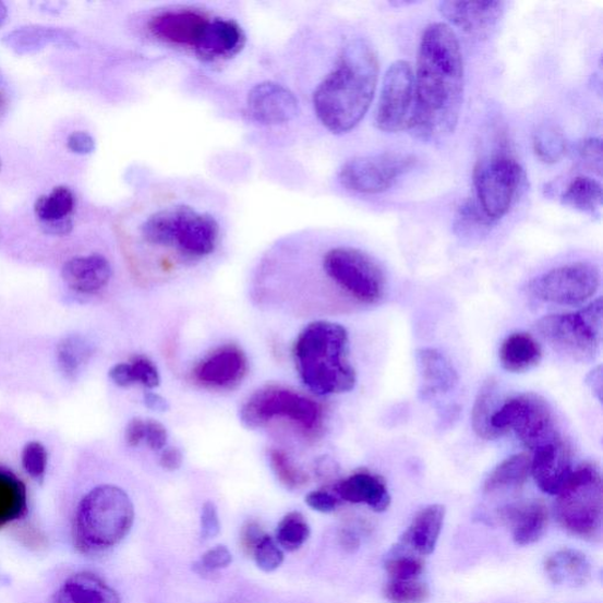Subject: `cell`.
<instances>
[{"label":"cell","mask_w":603,"mask_h":603,"mask_svg":"<svg viewBox=\"0 0 603 603\" xmlns=\"http://www.w3.org/2000/svg\"><path fill=\"white\" fill-rule=\"evenodd\" d=\"M465 89L458 36L446 23L425 28L415 70L417 106L409 130L422 140L450 135L458 126Z\"/></svg>","instance_id":"cell-1"},{"label":"cell","mask_w":603,"mask_h":603,"mask_svg":"<svg viewBox=\"0 0 603 603\" xmlns=\"http://www.w3.org/2000/svg\"><path fill=\"white\" fill-rule=\"evenodd\" d=\"M377 80L375 50L363 39L349 41L314 94L319 122L336 135L355 129L372 106Z\"/></svg>","instance_id":"cell-2"},{"label":"cell","mask_w":603,"mask_h":603,"mask_svg":"<svg viewBox=\"0 0 603 603\" xmlns=\"http://www.w3.org/2000/svg\"><path fill=\"white\" fill-rule=\"evenodd\" d=\"M348 351L349 335L343 326L330 321L309 323L292 349L304 386L319 396L354 389L358 377Z\"/></svg>","instance_id":"cell-3"},{"label":"cell","mask_w":603,"mask_h":603,"mask_svg":"<svg viewBox=\"0 0 603 603\" xmlns=\"http://www.w3.org/2000/svg\"><path fill=\"white\" fill-rule=\"evenodd\" d=\"M140 237L146 245L173 250L184 260L198 261L215 252L220 228L212 214L169 201L152 208L142 219Z\"/></svg>","instance_id":"cell-4"},{"label":"cell","mask_w":603,"mask_h":603,"mask_svg":"<svg viewBox=\"0 0 603 603\" xmlns=\"http://www.w3.org/2000/svg\"><path fill=\"white\" fill-rule=\"evenodd\" d=\"M135 522V507L117 485L102 484L87 493L73 523V542L83 554L105 553L120 544Z\"/></svg>","instance_id":"cell-5"},{"label":"cell","mask_w":603,"mask_h":603,"mask_svg":"<svg viewBox=\"0 0 603 603\" xmlns=\"http://www.w3.org/2000/svg\"><path fill=\"white\" fill-rule=\"evenodd\" d=\"M556 496L555 517L566 532L587 541L601 540L603 491L596 465L579 466Z\"/></svg>","instance_id":"cell-6"},{"label":"cell","mask_w":603,"mask_h":603,"mask_svg":"<svg viewBox=\"0 0 603 603\" xmlns=\"http://www.w3.org/2000/svg\"><path fill=\"white\" fill-rule=\"evenodd\" d=\"M602 315L599 298L576 313L544 316L536 328L543 340L560 354L578 362H592L602 343Z\"/></svg>","instance_id":"cell-7"},{"label":"cell","mask_w":603,"mask_h":603,"mask_svg":"<svg viewBox=\"0 0 603 603\" xmlns=\"http://www.w3.org/2000/svg\"><path fill=\"white\" fill-rule=\"evenodd\" d=\"M322 408L297 391L268 386L255 391L240 409V420L248 430H258L274 419L297 423L307 433L319 429Z\"/></svg>","instance_id":"cell-8"},{"label":"cell","mask_w":603,"mask_h":603,"mask_svg":"<svg viewBox=\"0 0 603 603\" xmlns=\"http://www.w3.org/2000/svg\"><path fill=\"white\" fill-rule=\"evenodd\" d=\"M492 424L503 435L512 431L533 451L562 437L551 405L535 393L511 397L495 411Z\"/></svg>","instance_id":"cell-9"},{"label":"cell","mask_w":603,"mask_h":603,"mask_svg":"<svg viewBox=\"0 0 603 603\" xmlns=\"http://www.w3.org/2000/svg\"><path fill=\"white\" fill-rule=\"evenodd\" d=\"M526 179L519 161L506 154H494L478 161L474 169L477 202L496 224L517 202Z\"/></svg>","instance_id":"cell-10"},{"label":"cell","mask_w":603,"mask_h":603,"mask_svg":"<svg viewBox=\"0 0 603 603\" xmlns=\"http://www.w3.org/2000/svg\"><path fill=\"white\" fill-rule=\"evenodd\" d=\"M322 267L338 288L358 302L375 304L385 296L384 272L370 255L359 249L333 248L323 256Z\"/></svg>","instance_id":"cell-11"},{"label":"cell","mask_w":603,"mask_h":603,"mask_svg":"<svg viewBox=\"0 0 603 603\" xmlns=\"http://www.w3.org/2000/svg\"><path fill=\"white\" fill-rule=\"evenodd\" d=\"M600 285V270L594 264L576 262L533 278L527 289L542 302L576 306L590 301Z\"/></svg>","instance_id":"cell-12"},{"label":"cell","mask_w":603,"mask_h":603,"mask_svg":"<svg viewBox=\"0 0 603 603\" xmlns=\"http://www.w3.org/2000/svg\"><path fill=\"white\" fill-rule=\"evenodd\" d=\"M415 165L413 155L402 153L361 156L348 160L338 173V179L354 193L375 195L394 186Z\"/></svg>","instance_id":"cell-13"},{"label":"cell","mask_w":603,"mask_h":603,"mask_svg":"<svg viewBox=\"0 0 603 603\" xmlns=\"http://www.w3.org/2000/svg\"><path fill=\"white\" fill-rule=\"evenodd\" d=\"M417 106L415 71L406 61L394 62L385 76L377 101L375 123L384 132L409 129Z\"/></svg>","instance_id":"cell-14"},{"label":"cell","mask_w":603,"mask_h":603,"mask_svg":"<svg viewBox=\"0 0 603 603\" xmlns=\"http://www.w3.org/2000/svg\"><path fill=\"white\" fill-rule=\"evenodd\" d=\"M210 21L197 10H169L150 20L148 27L155 38L194 51Z\"/></svg>","instance_id":"cell-15"},{"label":"cell","mask_w":603,"mask_h":603,"mask_svg":"<svg viewBox=\"0 0 603 603\" xmlns=\"http://www.w3.org/2000/svg\"><path fill=\"white\" fill-rule=\"evenodd\" d=\"M248 111L262 124H286L297 119L299 100L287 87L272 82L253 87L248 96Z\"/></svg>","instance_id":"cell-16"},{"label":"cell","mask_w":603,"mask_h":603,"mask_svg":"<svg viewBox=\"0 0 603 603\" xmlns=\"http://www.w3.org/2000/svg\"><path fill=\"white\" fill-rule=\"evenodd\" d=\"M504 2H441L438 10L449 22L469 36L492 35L505 13Z\"/></svg>","instance_id":"cell-17"},{"label":"cell","mask_w":603,"mask_h":603,"mask_svg":"<svg viewBox=\"0 0 603 603\" xmlns=\"http://www.w3.org/2000/svg\"><path fill=\"white\" fill-rule=\"evenodd\" d=\"M248 372L244 351L234 345L216 349L195 367L198 384L217 389L232 388L240 384Z\"/></svg>","instance_id":"cell-18"},{"label":"cell","mask_w":603,"mask_h":603,"mask_svg":"<svg viewBox=\"0 0 603 603\" xmlns=\"http://www.w3.org/2000/svg\"><path fill=\"white\" fill-rule=\"evenodd\" d=\"M571 472L570 449L562 437L534 451L531 474L543 493L556 495Z\"/></svg>","instance_id":"cell-19"},{"label":"cell","mask_w":603,"mask_h":603,"mask_svg":"<svg viewBox=\"0 0 603 603\" xmlns=\"http://www.w3.org/2000/svg\"><path fill=\"white\" fill-rule=\"evenodd\" d=\"M422 400L437 399L459 385V375L451 362L437 349L421 348L415 352Z\"/></svg>","instance_id":"cell-20"},{"label":"cell","mask_w":603,"mask_h":603,"mask_svg":"<svg viewBox=\"0 0 603 603\" xmlns=\"http://www.w3.org/2000/svg\"><path fill=\"white\" fill-rule=\"evenodd\" d=\"M499 515L511 528L512 540L519 546L538 542L547 531L548 509L540 499L508 505Z\"/></svg>","instance_id":"cell-21"},{"label":"cell","mask_w":603,"mask_h":603,"mask_svg":"<svg viewBox=\"0 0 603 603\" xmlns=\"http://www.w3.org/2000/svg\"><path fill=\"white\" fill-rule=\"evenodd\" d=\"M244 43L245 35L238 22L212 19L194 52L201 61L217 62L237 56Z\"/></svg>","instance_id":"cell-22"},{"label":"cell","mask_w":603,"mask_h":603,"mask_svg":"<svg viewBox=\"0 0 603 603\" xmlns=\"http://www.w3.org/2000/svg\"><path fill=\"white\" fill-rule=\"evenodd\" d=\"M112 268L101 255L75 257L68 261L62 269L65 285L73 291L92 296L110 282Z\"/></svg>","instance_id":"cell-23"},{"label":"cell","mask_w":603,"mask_h":603,"mask_svg":"<svg viewBox=\"0 0 603 603\" xmlns=\"http://www.w3.org/2000/svg\"><path fill=\"white\" fill-rule=\"evenodd\" d=\"M49 603H122L119 593L89 571L73 574L49 600Z\"/></svg>","instance_id":"cell-24"},{"label":"cell","mask_w":603,"mask_h":603,"mask_svg":"<svg viewBox=\"0 0 603 603\" xmlns=\"http://www.w3.org/2000/svg\"><path fill=\"white\" fill-rule=\"evenodd\" d=\"M335 492L343 502L363 504L375 511L387 510L391 503L384 479L370 472H358L338 482Z\"/></svg>","instance_id":"cell-25"},{"label":"cell","mask_w":603,"mask_h":603,"mask_svg":"<svg viewBox=\"0 0 603 603\" xmlns=\"http://www.w3.org/2000/svg\"><path fill=\"white\" fill-rule=\"evenodd\" d=\"M446 508L431 505L418 512L401 536L400 546L420 556L431 555L443 532Z\"/></svg>","instance_id":"cell-26"},{"label":"cell","mask_w":603,"mask_h":603,"mask_svg":"<svg viewBox=\"0 0 603 603\" xmlns=\"http://www.w3.org/2000/svg\"><path fill=\"white\" fill-rule=\"evenodd\" d=\"M544 571L556 586L582 587L592 579V566L587 556L576 550H560L546 557Z\"/></svg>","instance_id":"cell-27"},{"label":"cell","mask_w":603,"mask_h":603,"mask_svg":"<svg viewBox=\"0 0 603 603\" xmlns=\"http://www.w3.org/2000/svg\"><path fill=\"white\" fill-rule=\"evenodd\" d=\"M498 358L505 371L520 374L539 365L542 349L531 334L514 333L503 342Z\"/></svg>","instance_id":"cell-28"},{"label":"cell","mask_w":603,"mask_h":603,"mask_svg":"<svg viewBox=\"0 0 603 603\" xmlns=\"http://www.w3.org/2000/svg\"><path fill=\"white\" fill-rule=\"evenodd\" d=\"M27 511V493L23 481L0 467V529L21 520Z\"/></svg>","instance_id":"cell-29"},{"label":"cell","mask_w":603,"mask_h":603,"mask_svg":"<svg viewBox=\"0 0 603 603\" xmlns=\"http://www.w3.org/2000/svg\"><path fill=\"white\" fill-rule=\"evenodd\" d=\"M532 459L527 454L510 456L489 475L484 482L485 493L520 489L531 475Z\"/></svg>","instance_id":"cell-30"},{"label":"cell","mask_w":603,"mask_h":603,"mask_svg":"<svg viewBox=\"0 0 603 603\" xmlns=\"http://www.w3.org/2000/svg\"><path fill=\"white\" fill-rule=\"evenodd\" d=\"M562 203L574 210L598 217L602 207V186L596 180L580 176L567 186Z\"/></svg>","instance_id":"cell-31"},{"label":"cell","mask_w":603,"mask_h":603,"mask_svg":"<svg viewBox=\"0 0 603 603\" xmlns=\"http://www.w3.org/2000/svg\"><path fill=\"white\" fill-rule=\"evenodd\" d=\"M93 347L81 335H70L57 347V363L68 379H76L93 357Z\"/></svg>","instance_id":"cell-32"},{"label":"cell","mask_w":603,"mask_h":603,"mask_svg":"<svg viewBox=\"0 0 603 603\" xmlns=\"http://www.w3.org/2000/svg\"><path fill=\"white\" fill-rule=\"evenodd\" d=\"M497 384L494 378L483 382L472 410V423L475 434L483 439H496L503 434L497 432L492 419L497 410L495 407Z\"/></svg>","instance_id":"cell-33"},{"label":"cell","mask_w":603,"mask_h":603,"mask_svg":"<svg viewBox=\"0 0 603 603\" xmlns=\"http://www.w3.org/2000/svg\"><path fill=\"white\" fill-rule=\"evenodd\" d=\"M495 225L479 207L474 200H468L462 205L455 219V232L463 240H481Z\"/></svg>","instance_id":"cell-34"},{"label":"cell","mask_w":603,"mask_h":603,"mask_svg":"<svg viewBox=\"0 0 603 603\" xmlns=\"http://www.w3.org/2000/svg\"><path fill=\"white\" fill-rule=\"evenodd\" d=\"M385 568L389 580L421 579L424 571L422 557L396 544L386 557Z\"/></svg>","instance_id":"cell-35"},{"label":"cell","mask_w":603,"mask_h":603,"mask_svg":"<svg viewBox=\"0 0 603 603\" xmlns=\"http://www.w3.org/2000/svg\"><path fill=\"white\" fill-rule=\"evenodd\" d=\"M311 536V526H309L304 515L300 511H290L278 523L276 531V541L278 546L287 552H297Z\"/></svg>","instance_id":"cell-36"},{"label":"cell","mask_w":603,"mask_h":603,"mask_svg":"<svg viewBox=\"0 0 603 603\" xmlns=\"http://www.w3.org/2000/svg\"><path fill=\"white\" fill-rule=\"evenodd\" d=\"M533 145L539 159L547 165L557 164L567 153L563 131L552 124H544L534 132Z\"/></svg>","instance_id":"cell-37"},{"label":"cell","mask_w":603,"mask_h":603,"mask_svg":"<svg viewBox=\"0 0 603 603\" xmlns=\"http://www.w3.org/2000/svg\"><path fill=\"white\" fill-rule=\"evenodd\" d=\"M75 208V196L67 186H57L49 196H41L35 203V213L40 222L70 217Z\"/></svg>","instance_id":"cell-38"},{"label":"cell","mask_w":603,"mask_h":603,"mask_svg":"<svg viewBox=\"0 0 603 603\" xmlns=\"http://www.w3.org/2000/svg\"><path fill=\"white\" fill-rule=\"evenodd\" d=\"M384 594L391 603H424L430 598V587L421 579L389 580Z\"/></svg>","instance_id":"cell-39"},{"label":"cell","mask_w":603,"mask_h":603,"mask_svg":"<svg viewBox=\"0 0 603 603\" xmlns=\"http://www.w3.org/2000/svg\"><path fill=\"white\" fill-rule=\"evenodd\" d=\"M269 462L274 474L286 489L296 491L302 489L307 482V475L292 463L285 451L272 449L269 451Z\"/></svg>","instance_id":"cell-40"},{"label":"cell","mask_w":603,"mask_h":603,"mask_svg":"<svg viewBox=\"0 0 603 603\" xmlns=\"http://www.w3.org/2000/svg\"><path fill=\"white\" fill-rule=\"evenodd\" d=\"M257 567L266 572H272L281 567L285 554L277 541L268 534L257 544L253 555Z\"/></svg>","instance_id":"cell-41"},{"label":"cell","mask_w":603,"mask_h":603,"mask_svg":"<svg viewBox=\"0 0 603 603\" xmlns=\"http://www.w3.org/2000/svg\"><path fill=\"white\" fill-rule=\"evenodd\" d=\"M232 563L230 551L219 544L208 552H205L200 560L194 565V570L204 578H213L217 571L228 568Z\"/></svg>","instance_id":"cell-42"},{"label":"cell","mask_w":603,"mask_h":603,"mask_svg":"<svg viewBox=\"0 0 603 603\" xmlns=\"http://www.w3.org/2000/svg\"><path fill=\"white\" fill-rule=\"evenodd\" d=\"M22 463L25 472L37 481H41L47 473L48 451L37 441L28 443L22 453Z\"/></svg>","instance_id":"cell-43"},{"label":"cell","mask_w":603,"mask_h":603,"mask_svg":"<svg viewBox=\"0 0 603 603\" xmlns=\"http://www.w3.org/2000/svg\"><path fill=\"white\" fill-rule=\"evenodd\" d=\"M53 38L51 31H44V28L27 27L23 31L14 32L9 35V46L13 49L32 51L44 46L47 41Z\"/></svg>","instance_id":"cell-44"},{"label":"cell","mask_w":603,"mask_h":603,"mask_svg":"<svg viewBox=\"0 0 603 603\" xmlns=\"http://www.w3.org/2000/svg\"><path fill=\"white\" fill-rule=\"evenodd\" d=\"M130 366L135 385L140 384L150 390L160 385L158 367L150 359L145 357H136L132 359Z\"/></svg>","instance_id":"cell-45"},{"label":"cell","mask_w":603,"mask_h":603,"mask_svg":"<svg viewBox=\"0 0 603 603\" xmlns=\"http://www.w3.org/2000/svg\"><path fill=\"white\" fill-rule=\"evenodd\" d=\"M168 430L165 424L149 419L145 420V437L144 443L154 451H161L168 445Z\"/></svg>","instance_id":"cell-46"},{"label":"cell","mask_w":603,"mask_h":603,"mask_svg":"<svg viewBox=\"0 0 603 603\" xmlns=\"http://www.w3.org/2000/svg\"><path fill=\"white\" fill-rule=\"evenodd\" d=\"M220 532V521L218 510L214 503L207 502L202 507L201 512V539L210 540Z\"/></svg>","instance_id":"cell-47"},{"label":"cell","mask_w":603,"mask_h":603,"mask_svg":"<svg viewBox=\"0 0 603 603\" xmlns=\"http://www.w3.org/2000/svg\"><path fill=\"white\" fill-rule=\"evenodd\" d=\"M578 154L584 166L601 173L602 148L600 138H588L579 145Z\"/></svg>","instance_id":"cell-48"},{"label":"cell","mask_w":603,"mask_h":603,"mask_svg":"<svg viewBox=\"0 0 603 603\" xmlns=\"http://www.w3.org/2000/svg\"><path fill=\"white\" fill-rule=\"evenodd\" d=\"M305 504L319 512H331L340 505V498L328 491H314L305 496Z\"/></svg>","instance_id":"cell-49"},{"label":"cell","mask_w":603,"mask_h":603,"mask_svg":"<svg viewBox=\"0 0 603 603\" xmlns=\"http://www.w3.org/2000/svg\"><path fill=\"white\" fill-rule=\"evenodd\" d=\"M266 532L263 531L261 524L256 521L246 522L241 531V546L243 551L253 555L257 544L266 536Z\"/></svg>","instance_id":"cell-50"},{"label":"cell","mask_w":603,"mask_h":603,"mask_svg":"<svg viewBox=\"0 0 603 603\" xmlns=\"http://www.w3.org/2000/svg\"><path fill=\"white\" fill-rule=\"evenodd\" d=\"M68 148L79 155L92 154L96 148L93 136L84 131L73 132L68 138Z\"/></svg>","instance_id":"cell-51"},{"label":"cell","mask_w":603,"mask_h":603,"mask_svg":"<svg viewBox=\"0 0 603 603\" xmlns=\"http://www.w3.org/2000/svg\"><path fill=\"white\" fill-rule=\"evenodd\" d=\"M184 456L180 448L167 447L160 451L159 465L168 472H176L183 466Z\"/></svg>","instance_id":"cell-52"},{"label":"cell","mask_w":603,"mask_h":603,"mask_svg":"<svg viewBox=\"0 0 603 603\" xmlns=\"http://www.w3.org/2000/svg\"><path fill=\"white\" fill-rule=\"evenodd\" d=\"M145 420L141 418L131 419L125 429V441L130 447H138L144 443Z\"/></svg>","instance_id":"cell-53"},{"label":"cell","mask_w":603,"mask_h":603,"mask_svg":"<svg viewBox=\"0 0 603 603\" xmlns=\"http://www.w3.org/2000/svg\"><path fill=\"white\" fill-rule=\"evenodd\" d=\"M40 228L52 237H67L73 229V222L71 217H64L40 222Z\"/></svg>","instance_id":"cell-54"},{"label":"cell","mask_w":603,"mask_h":603,"mask_svg":"<svg viewBox=\"0 0 603 603\" xmlns=\"http://www.w3.org/2000/svg\"><path fill=\"white\" fill-rule=\"evenodd\" d=\"M109 376L116 386L126 388L135 385L130 363H119L111 367Z\"/></svg>","instance_id":"cell-55"},{"label":"cell","mask_w":603,"mask_h":603,"mask_svg":"<svg viewBox=\"0 0 603 603\" xmlns=\"http://www.w3.org/2000/svg\"><path fill=\"white\" fill-rule=\"evenodd\" d=\"M586 385L591 389L598 401L602 402V366L598 365L594 370L586 376Z\"/></svg>","instance_id":"cell-56"},{"label":"cell","mask_w":603,"mask_h":603,"mask_svg":"<svg viewBox=\"0 0 603 603\" xmlns=\"http://www.w3.org/2000/svg\"><path fill=\"white\" fill-rule=\"evenodd\" d=\"M144 405L146 408H149L153 411H157V413H166V411L170 409V405L167 399L154 391H148L144 394Z\"/></svg>","instance_id":"cell-57"},{"label":"cell","mask_w":603,"mask_h":603,"mask_svg":"<svg viewBox=\"0 0 603 603\" xmlns=\"http://www.w3.org/2000/svg\"><path fill=\"white\" fill-rule=\"evenodd\" d=\"M340 542L342 544V547L347 550L348 552H354L360 547V538L354 532L351 531V529H342L340 533Z\"/></svg>","instance_id":"cell-58"},{"label":"cell","mask_w":603,"mask_h":603,"mask_svg":"<svg viewBox=\"0 0 603 603\" xmlns=\"http://www.w3.org/2000/svg\"><path fill=\"white\" fill-rule=\"evenodd\" d=\"M8 109V99L4 93L0 92V114H3Z\"/></svg>","instance_id":"cell-59"},{"label":"cell","mask_w":603,"mask_h":603,"mask_svg":"<svg viewBox=\"0 0 603 603\" xmlns=\"http://www.w3.org/2000/svg\"><path fill=\"white\" fill-rule=\"evenodd\" d=\"M8 17V8L3 2H0V25H2Z\"/></svg>","instance_id":"cell-60"},{"label":"cell","mask_w":603,"mask_h":603,"mask_svg":"<svg viewBox=\"0 0 603 603\" xmlns=\"http://www.w3.org/2000/svg\"><path fill=\"white\" fill-rule=\"evenodd\" d=\"M0 169H2V161H0Z\"/></svg>","instance_id":"cell-61"}]
</instances>
